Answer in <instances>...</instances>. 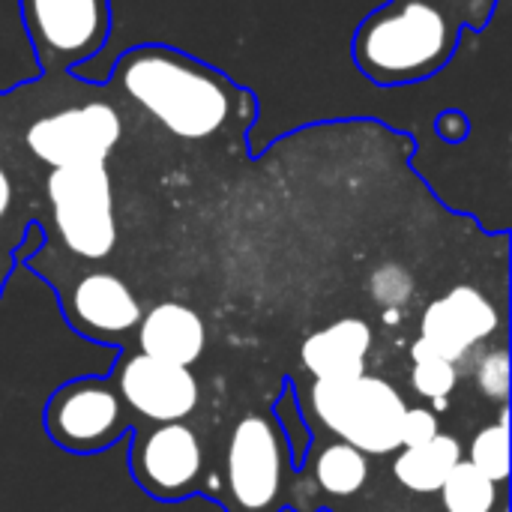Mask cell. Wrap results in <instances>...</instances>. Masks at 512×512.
<instances>
[{"mask_svg":"<svg viewBox=\"0 0 512 512\" xmlns=\"http://www.w3.org/2000/svg\"><path fill=\"white\" fill-rule=\"evenodd\" d=\"M33 159L18 144L0 114V291L24 249L36 219L33 201Z\"/></svg>","mask_w":512,"mask_h":512,"instance_id":"11","label":"cell"},{"mask_svg":"<svg viewBox=\"0 0 512 512\" xmlns=\"http://www.w3.org/2000/svg\"><path fill=\"white\" fill-rule=\"evenodd\" d=\"M372 351V330L360 318H342L312 333L303 348V366L315 381H351L366 375V357Z\"/></svg>","mask_w":512,"mask_h":512,"instance_id":"13","label":"cell"},{"mask_svg":"<svg viewBox=\"0 0 512 512\" xmlns=\"http://www.w3.org/2000/svg\"><path fill=\"white\" fill-rule=\"evenodd\" d=\"M111 96L135 105L183 141H246L258 123L255 90L174 45L141 42L120 51L108 72Z\"/></svg>","mask_w":512,"mask_h":512,"instance_id":"1","label":"cell"},{"mask_svg":"<svg viewBox=\"0 0 512 512\" xmlns=\"http://www.w3.org/2000/svg\"><path fill=\"white\" fill-rule=\"evenodd\" d=\"M441 501L447 512H492L498 507V483L462 459L444 480Z\"/></svg>","mask_w":512,"mask_h":512,"instance_id":"17","label":"cell"},{"mask_svg":"<svg viewBox=\"0 0 512 512\" xmlns=\"http://www.w3.org/2000/svg\"><path fill=\"white\" fill-rule=\"evenodd\" d=\"M396 273H399V267H384L381 273H375V279H372V291H375V297L381 300V303H405L408 300V294L411 291H405V288H396Z\"/></svg>","mask_w":512,"mask_h":512,"instance_id":"22","label":"cell"},{"mask_svg":"<svg viewBox=\"0 0 512 512\" xmlns=\"http://www.w3.org/2000/svg\"><path fill=\"white\" fill-rule=\"evenodd\" d=\"M459 462H462V444L453 435L438 432L432 441L420 447H402V456L393 462V474L405 489L417 495H432L441 492L444 480Z\"/></svg>","mask_w":512,"mask_h":512,"instance_id":"15","label":"cell"},{"mask_svg":"<svg viewBox=\"0 0 512 512\" xmlns=\"http://www.w3.org/2000/svg\"><path fill=\"white\" fill-rule=\"evenodd\" d=\"M498 324L501 315L489 297L471 285H459L426 309L420 321V339L441 360L459 363L477 342L489 339Z\"/></svg>","mask_w":512,"mask_h":512,"instance_id":"10","label":"cell"},{"mask_svg":"<svg viewBox=\"0 0 512 512\" xmlns=\"http://www.w3.org/2000/svg\"><path fill=\"white\" fill-rule=\"evenodd\" d=\"M63 246L84 261H102L117 246L114 186L105 162L48 168L42 183Z\"/></svg>","mask_w":512,"mask_h":512,"instance_id":"4","label":"cell"},{"mask_svg":"<svg viewBox=\"0 0 512 512\" xmlns=\"http://www.w3.org/2000/svg\"><path fill=\"white\" fill-rule=\"evenodd\" d=\"M138 345H141V354L153 360L192 366L204 354L207 330L195 309L183 303H159L147 315H141Z\"/></svg>","mask_w":512,"mask_h":512,"instance_id":"14","label":"cell"},{"mask_svg":"<svg viewBox=\"0 0 512 512\" xmlns=\"http://www.w3.org/2000/svg\"><path fill=\"white\" fill-rule=\"evenodd\" d=\"M24 36L42 78L72 75L111 39V0H18Z\"/></svg>","mask_w":512,"mask_h":512,"instance_id":"3","label":"cell"},{"mask_svg":"<svg viewBox=\"0 0 512 512\" xmlns=\"http://www.w3.org/2000/svg\"><path fill=\"white\" fill-rule=\"evenodd\" d=\"M312 408L339 441L366 456H387L399 447V429L408 411L399 390L372 375L351 381H315Z\"/></svg>","mask_w":512,"mask_h":512,"instance_id":"5","label":"cell"},{"mask_svg":"<svg viewBox=\"0 0 512 512\" xmlns=\"http://www.w3.org/2000/svg\"><path fill=\"white\" fill-rule=\"evenodd\" d=\"M501 0H387L351 36V60L375 87L423 84L444 72L465 33L492 24Z\"/></svg>","mask_w":512,"mask_h":512,"instance_id":"2","label":"cell"},{"mask_svg":"<svg viewBox=\"0 0 512 512\" xmlns=\"http://www.w3.org/2000/svg\"><path fill=\"white\" fill-rule=\"evenodd\" d=\"M315 477H318L324 492L348 498V495H357L366 486L369 459L357 447H351L345 441H336V444L321 450V456L315 462Z\"/></svg>","mask_w":512,"mask_h":512,"instance_id":"16","label":"cell"},{"mask_svg":"<svg viewBox=\"0 0 512 512\" xmlns=\"http://www.w3.org/2000/svg\"><path fill=\"white\" fill-rule=\"evenodd\" d=\"M285 441L279 429L261 417L246 414L228 444V507L231 512H273L282 498Z\"/></svg>","mask_w":512,"mask_h":512,"instance_id":"7","label":"cell"},{"mask_svg":"<svg viewBox=\"0 0 512 512\" xmlns=\"http://www.w3.org/2000/svg\"><path fill=\"white\" fill-rule=\"evenodd\" d=\"M477 384H480L483 396H489L495 402H507V396H510V357H507V351H492L480 363Z\"/></svg>","mask_w":512,"mask_h":512,"instance_id":"20","label":"cell"},{"mask_svg":"<svg viewBox=\"0 0 512 512\" xmlns=\"http://www.w3.org/2000/svg\"><path fill=\"white\" fill-rule=\"evenodd\" d=\"M48 438L69 453H99L126 432L123 399L102 378H75L45 405Z\"/></svg>","mask_w":512,"mask_h":512,"instance_id":"6","label":"cell"},{"mask_svg":"<svg viewBox=\"0 0 512 512\" xmlns=\"http://www.w3.org/2000/svg\"><path fill=\"white\" fill-rule=\"evenodd\" d=\"M411 357H414V375H411L414 390H417L420 396H426V399H435V402L447 399V396L453 393L456 381H459L456 363L441 360L438 354H432V351L426 348L423 339L414 342Z\"/></svg>","mask_w":512,"mask_h":512,"instance_id":"19","label":"cell"},{"mask_svg":"<svg viewBox=\"0 0 512 512\" xmlns=\"http://www.w3.org/2000/svg\"><path fill=\"white\" fill-rule=\"evenodd\" d=\"M204 468L201 441L186 423H159L132 447V474L141 489L162 501L186 498Z\"/></svg>","mask_w":512,"mask_h":512,"instance_id":"8","label":"cell"},{"mask_svg":"<svg viewBox=\"0 0 512 512\" xmlns=\"http://www.w3.org/2000/svg\"><path fill=\"white\" fill-rule=\"evenodd\" d=\"M438 435V417L429 408H408L399 429V447H420Z\"/></svg>","mask_w":512,"mask_h":512,"instance_id":"21","label":"cell"},{"mask_svg":"<svg viewBox=\"0 0 512 512\" xmlns=\"http://www.w3.org/2000/svg\"><path fill=\"white\" fill-rule=\"evenodd\" d=\"M477 471H483L492 483H507L510 477V426H507V411L495 426H486L474 444H471V459Z\"/></svg>","mask_w":512,"mask_h":512,"instance_id":"18","label":"cell"},{"mask_svg":"<svg viewBox=\"0 0 512 512\" xmlns=\"http://www.w3.org/2000/svg\"><path fill=\"white\" fill-rule=\"evenodd\" d=\"M117 393L150 423H183L198 408V381L189 366L153 360L147 354L126 357L117 366Z\"/></svg>","mask_w":512,"mask_h":512,"instance_id":"9","label":"cell"},{"mask_svg":"<svg viewBox=\"0 0 512 512\" xmlns=\"http://www.w3.org/2000/svg\"><path fill=\"white\" fill-rule=\"evenodd\" d=\"M66 315L75 330L90 339H117L138 327L141 306L129 285L105 270L81 276L66 297Z\"/></svg>","mask_w":512,"mask_h":512,"instance_id":"12","label":"cell"}]
</instances>
